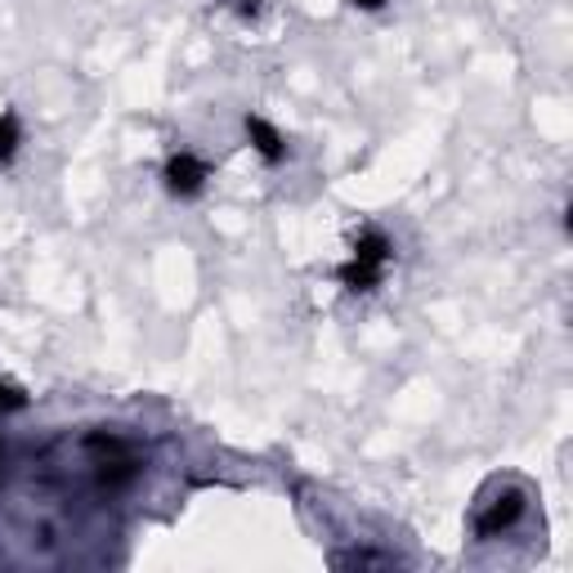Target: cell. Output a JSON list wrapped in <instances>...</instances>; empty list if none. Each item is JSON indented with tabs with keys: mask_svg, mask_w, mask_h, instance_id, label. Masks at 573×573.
<instances>
[{
	"mask_svg": "<svg viewBox=\"0 0 573 573\" xmlns=\"http://www.w3.org/2000/svg\"><path fill=\"white\" fill-rule=\"evenodd\" d=\"M390 264H394V242L377 225H368V229H358V238L349 247V260L336 264V282L349 296H368L386 282Z\"/></svg>",
	"mask_w": 573,
	"mask_h": 573,
	"instance_id": "6da1fadb",
	"label": "cell"
},
{
	"mask_svg": "<svg viewBox=\"0 0 573 573\" xmlns=\"http://www.w3.org/2000/svg\"><path fill=\"white\" fill-rule=\"evenodd\" d=\"M86 448L95 453V466H99V484H104V488H126V484L143 471V462H139V457L130 453V444L117 440V435H90Z\"/></svg>",
	"mask_w": 573,
	"mask_h": 573,
	"instance_id": "7a4b0ae2",
	"label": "cell"
},
{
	"mask_svg": "<svg viewBox=\"0 0 573 573\" xmlns=\"http://www.w3.org/2000/svg\"><path fill=\"white\" fill-rule=\"evenodd\" d=\"M162 184H166V193H171V197L193 202V197H202V193H206V184H210V162H202L197 153L180 149V153H171V158H166V166H162Z\"/></svg>",
	"mask_w": 573,
	"mask_h": 573,
	"instance_id": "3957f363",
	"label": "cell"
},
{
	"mask_svg": "<svg viewBox=\"0 0 573 573\" xmlns=\"http://www.w3.org/2000/svg\"><path fill=\"white\" fill-rule=\"evenodd\" d=\"M525 488H507L501 497H493L488 507L479 511V520H475V533L479 538H497V533H507V529H516L520 525V516H525Z\"/></svg>",
	"mask_w": 573,
	"mask_h": 573,
	"instance_id": "277c9868",
	"label": "cell"
},
{
	"mask_svg": "<svg viewBox=\"0 0 573 573\" xmlns=\"http://www.w3.org/2000/svg\"><path fill=\"white\" fill-rule=\"evenodd\" d=\"M242 130H247L251 149L260 153V162H264V166H282V162H286V139H282V130H278L273 121H264V117L247 112V117H242Z\"/></svg>",
	"mask_w": 573,
	"mask_h": 573,
	"instance_id": "5b68a950",
	"label": "cell"
},
{
	"mask_svg": "<svg viewBox=\"0 0 573 573\" xmlns=\"http://www.w3.org/2000/svg\"><path fill=\"white\" fill-rule=\"evenodd\" d=\"M19 149H23V121H19L14 108H6V112H0V171L14 166Z\"/></svg>",
	"mask_w": 573,
	"mask_h": 573,
	"instance_id": "8992f818",
	"label": "cell"
},
{
	"mask_svg": "<svg viewBox=\"0 0 573 573\" xmlns=\"http://www.w3.org/2000/svg\"><path fill=\"white\" fill-rule=\"evenodd\" d=\"M332 564L336 569H390L394 555H381V551H340V555H332Z\"/></svg>",
	"mask_w": 573,
	"mask_h": 573,
	"instance_id": "52a82bcc",
	"label": "cell"
},
{
	"mask_svg": "<svg viewBox=\"0 0 573 573\" xmlns=\"http://www.w3.org/2000/svg\"><path fill=\"white\" fill-rule=\"evenodd\" d=\"M19 408H28V394L14 390L10 381H0V412H19Z\"/></svg>",
	"mask_w": 573,
	"mask_h": 573,
	"instance_id": "ba28073f",
	"label": "cell"
},
{
	"mask_svg": "<svg viewBox=\"0 0 573 573\" xmlns=\"http://www.w3.org/2000/svg\"><path fill=\"white\" fill-rule=\"evenodd\" d=\"M349 6H354V10H364V14H377V10L390 6V0H349Z\"/></svg>",
	"mask_w": 573,
	"mask_h": 573,
	"instance_id": "9c48e42d",
	"label": "cell"
},
{
	"mask_svg": "<svg viewBox=\"0 0 573 573\" xmlns=\"http://www.w3.org/2000/svg\"><path fill=\"white\" fill-rule=\"evenodd\" d=\"M234 10H238L242 19H256V10H260V0H234Z\"/></svg>",
	"mask_w": 573,
	"mask_h": 573,
	"instance_id": "30bf717a",
	"label": "cell"
},
{
	"mask_svg": "<svg viewBox=\"0 0 573 573\" xmlns=\"http://www.w3.org/2000/svg\"><path fill=\"white\" fill-rule=\"evenodd\" d=\"M0 462H6V448H0Z\"/></svg>",
	"mask_w": 573,
	"mask_h": 573,
	"instance_id": "8fae6325",
	"label": "cell"
}]
</instances>
